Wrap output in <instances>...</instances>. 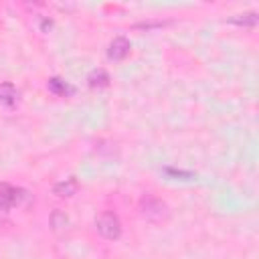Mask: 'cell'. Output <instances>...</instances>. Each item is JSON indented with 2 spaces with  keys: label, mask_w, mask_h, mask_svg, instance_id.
<instances>
[{
  "label": "cell",
  "mask_w": 259,
  "mask_h": 259,
  "mask_svg": "<svg viewBox=\"0 0 259 259\" xmlns=\"http://www.w3.org/2000/svg\"><path fill=\"white\" fill-rule=\"evenodd\" d=\"M87 83H89V87H105V85H109V75H107V71L105 69H93L89 75H87Z\"/></svg>",
  "instance_id": "ba28073f"
},
{
  "label": "cell",
  "mask_w": 259,
  "mask_h": 259,
  "mask_svg": "<svg viewBox=\"0 0 259 259\" xmlns=\"http://www.w3.org/2000/svg\"><path fill=\"white\" fill-rule=\"evenodd\" d=\"M51 227L55 229V231H67V227H69V217L65 214V212H61V210H55L53 214H51Z\"/></svg>",
  "instance_id": "30bf717a"
},
{
  "label": "cell",
  "mask_w": 259,
  "mask_h": 259,
  "mask_svg": "<svg viewBox=\"0 0 259 259\" xmlns=\"http://www.w3.org/2000/svg\"><path fill=\"white\" fill-rule=\"evenodd\" d=\"M130 40L125 36H115L107 47V57L111 61H123L130 55Z\"/></svg>",
  "instance_id": "277c9868"
},
{
  "label": "cell",
  "mask_w": 259,
  "mask_h": 259,
  "mask_svg": "<svg viewBox=\"0 0 259 259\" xmlns=\"http://www.w3.org/2000/svg\"><path fill=\"white\" fill-rule=\"evenodd\" d=\"M162 172L168 178H176V180H190V178H194V172H190V170H178V168H170V166L162 168Z\"/></svg>",
  "instance_id": "8fae6325"
},
{
  "label": "cell",
  "mask_w": 259,
  "mask_h": 259,
  "mask_svg": "<svg viewBox=\"0 0 259 259\" xmlns=\"http://www.w3.org/2000/svg\"><path fill=\"white\" fill-rule=\"evenodd\" d=\"M231 24L237 26H255L257 24V12H243V14H235L229 18Z\"/></svg>",
  "instance_id": "9c48e42d"
},
{
  "label": "cell",
  "mask_w": 259,
  "mask_h": 259,
  "mask_svg": "<svg viewBox=\"0 0 259 259\" xmlns=\"http://www.w3.org/2000/svg\"><path fill=\"white\" fill-rule=\"evenodd\" d=\"M47 87H49L55 95H59V97H67V95H73V93H75V87L69 85L67 81L59 79V77H51L49 83H47Z\"/></svg>",
  "instance_id": "8992f818"
},
{
  "label": "cell",
  "mask_w": 259,
  "mask_h": 259,
  "mask_svg": "<svg viewBox=\"0 0 259 259\" xmlns=\"http://www.w3.org/2000/svg\"><path fill=\"white\" fill-rule=\"evenodd\" d=\"M24 196H26L24 190H20V188H16V186H12V184L0 182V208H2V210H6V208H10V206L18 204Z\"/></svg>",
  "instance_id": "3957f363"
},
{
  "label": "cell",
  "mask_w": 259,
  "mask_h": 259,
  "mask_svg": "<svg viewBox=\"0 0 259 259\" xmlns=\"http://www.w3.org/2000/svg\"><path fill=\"white\" fill-rule=\"evenodd\" d=\"M79 190V182H77V178H65L63 182H57L55 186H53V192L57 194V196H61V198H69V196H73L75 192Z\"/></svg>",
  "instance_id": "5b68a950"
},
{
  "label": "cell",
  "mask_w": 259,
  "mask_h": 259,
  "mask_svg": "<svg viewBox=\"0 0 259 259\" xmlns=\"http://www.w3.org/2000/svg\"><path fill=\"white\" fill-rule=\"evenodd\" d=\"M140 212H142L144 219H148V221H152V223H162V221H166L168 214H170L166 202H162L160 198L150 196V194L142 196V200H140Z\"/></svg>",
  "instance_id": "6da1fadb"
},
{
  "label": "cell",
  "mask_w": 259,
  "mask_h": 259,
  "mask_svg": "<svg viewBox=\"0 0 259 259\" xmlns=\"http://www.w3.org/2000/svg\"><path fill=\"white\" fill-rule=\"evenodd\" d=\"M166 24H170V20H148V22L134 24V28H138V30H150V28H162Z\"/></svg>",
  "instance_id": "7c38bea8"
},
{
  "label": "cell",
  "mask_w": 259,
  "mask_h": 259,
  "mask_svg": "<svg viewBox=\"0 0 259 259\" xmlns=\"http://www.w3.org/2000/svg\"><path fill=\"white\" fill-rule=\"evenodd\" d=\"M0 210H2V208H0Z\"/></svg>",
  "instance_id": "4fadbf2b"
},
{
  "label": "cell",
  "mask_w": 259,
  "mask_h": 259,
  "mask_svg": "<svg viewBox=\"0 0 259 259\" xmlns=\"http://www.w3.org/2000/svg\"><path fill=\"white\" fill-rule=\"evenodd\" d=\"M18 99V91L12 83H2L0 85V103H4L6 107H12Z\"/></svg>",
  "instance_id": "52a82bcc"
},
{
  "label": "cell",
  "mask_w": 259,
  "mask_h": 259,
  "mask_svg": "<svg viewBox=\"0 0 259 259\" xmlns=\"http://www.w3.org/2000/svg\"><path fill=\"white\" fill-rule=\"evenodd\" d=\"M95 227H97L99 235L105 237V239H109V241H115V239L121 237V221H119V217H117L115 212H111V210H103V212L97 217Z\"/></svg>",
  "instance_id": "7a4b0ae2"
}]
</instances>
